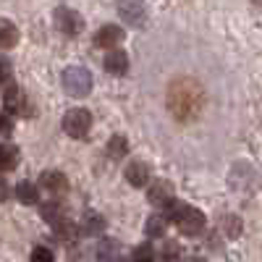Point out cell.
Returning a JSON list of instances; mask_svg holds the SVG:
<instances>
[{"label": "cell", "instance_id": "cell-28", "mask_svg": "<svg viewBox=\"0 0 262 262\" xmlns=\"http://www.w3.org/2000/svg\"><path fill=\"white\" fill-rule=\"evenodd\" d=\"M8 194H11V189H8V184L0 179V202H6L8 200Z\"/></svg>", "mask_w": 262, "mask_h": 262}, {"label": "cell", "instance_id": "cell-24", "mask_svg": "<svg viewBox=\"0 0 262 262\" xmlns=\"http://www.w3.org/2000/svg\"><path fill=\"white\" fill-rule=\"evenodd\" d=\"M118 242H113V238H105V242L100 244V249H97V254L102 257V259H111V257H118Z\"/></svg>", "mask_w": 262, "mask_h": 262}, {"label": "cell", "instance_id": "cell-27", "mask_svg": "<svg viewBox=\"0 0 262 262\" xmlns=\"http://www.w3.org/2000/svg\"><path fill=\"white\" fill-rule=\"evenodd\" d=\"M11 60L8 58H0V84H3V81H8L11 79Z\"/></svg>", "mask_w": 262, "mask_h": 262}, {"label": "cell", "instance_id": "cell-3", "mask_svg": "<svg viewBox=\"0 0 262 262\" xmlns=\"http://www.w3.org/2000/svg\"><path fill=\"white\" fill-rule=\"evenodd\" d=\"M63 90L71 97H86L92 92V74L81 66H71L63 71Z\"/></svg>", "mask_w": 262, "mask_h": 262}, {"label": "cell", "instance_id": "cell-25", "mask_svg": "<svg viewBox=\"0 0 262 262\" xmlns=\"http://www.w3.org/2000/svg\"><path fill=\"white\" fill-rule=\"evenodd\" d=\"M32 262H55V259H53V252L48 247H34L32 249Z\"/></svg>", "mask_w": 262, "mask_h": 262}, {"label": "cell", "instance_id": "cell-16", "mask_svg": "<svg viewBox=\"0 0 262 262\" xmlns=\"http://www.w3.org/2000/svg\"><path fill=\"white\" fill-rule=\"evenodd\" d=\"M16 200L21 205H37L39 202V191H37V186L32 181H21V184H16Z\"/></svg>", "mask_w": 262, "mask_h": 262}, {"label": "cell", "instance_id": "cell-10", "mask_svg": "<svg viewBox=\"0 0 262 262\" xmlns=\"http://www.w3.org/2000/svg\"><path fill=\"white\" fill-rule=\"evenodd\" d=\"M39 186L45 189L48 194L60 196V194L69 191V179H66V173H60V170H45L39 176Z\"/></svg>", "mask_w": 262, "mask_h": 262}, {"label": "cell", "instance_id": "cell-22", "mask_svg": "<svg viewBox=\"0 0 262 262\" xmlns=\"http://www.w3.org/2000/svg\"><path fill=\"white\" fill-rule=\"evenodd\" d=\"M131 262H155V249H152L149 242L134 247V252H131Z\"/></svg>", "mask_w": 262, "mask_h": 262}, {"label": "cell", "instance_id": "cell-1", "mask_svg": "<svg viewBox=\"0 0 262 262\" xmlns=\"http://www.w3.org/2000/svg\"><path fill=\"white\" fill-rule=\"evenodd\" d=\"M202 107H205V90L196 79L179 76V79L170 81V86H168V111L176 121H181V123L194 121L202 113Z\"/></svg>", "mask_w": 262, "mask_h": 262}, {"label": "cell", "instance_id": "cell-7", "mask_svg": "<svg viewBox=\"0 0 262 262\" xmlns=\"http://www.w3.org/2000/svg\"><path fill=\"white\" fill-rule=\"evenodd\" d=\"M55 27L69 34V37H76L81 29H84V18L74 11V8H58L55 11Z\"/></svg>", "mask_w": 262, "mask_h": 262}, {"label": "cell", "instance_id": "cell-19", "mask_svg": "<svg viewBox=\"0 0 262 262\" xmlns=\"http://www.w3.org/2000/svg\"><path fill=\"white\" fill-rule=\"evenodd\" d=\"M165 228H168V217H163V215H152L149 221H147V226H144V231H147L149 238L165 236Z\"/></svg>", "mask_w": 262, "mask_h": 262}, {"label": "cell", "instance_id": "cell-30", "mask_svg": "<svg viewBox=\"0 0 262 262\" xmlns=\"http://www.w3.org/2000/svg\"><path fill=\"white\" fill-rule=\"evenodd\" d=\"M254 3H257V6H262V0H254Z\"/></svg>", "mask_w": 262, "mask_h": 262}, {"label": "cell", "instance_id": "cell-17", "mask_svg": "<svg viewBox=\"0 0 262 262\" xmlns=\"http://www.w3.org/2000/svg\"><path fill=\"white\" fill-rule=\"evenodd\" d=\"M18 165V147L0 144V173H8Z\"/></svg>", "mask_w": 262, "mask_h": 262}, {"label": "cell", "instance_id": "cell-20", "mask_svg": "<svg viewBox=\"0 0 262 262\" xmlns=\"http://www.w3.org/2000/svg\"><path fill=\"white\" fill-rule=\"evenodd\" d=\"M39 215L45 217L48 223H58V221H63V217H66V207L60 202H48V205H42Z\"/></svg>", "mask_w": 262, "mask_h": 262}, {"label": "cell", "instance_id": "cell-12", "mask_svg": "<svg viewBox=\"0 0 262 262\" xmlns=\"http://www.w3.org/2000/svg\"><path fill=\"white\" fill-rule=\"evenodd\" d=\"M105 228H107V221H105L100 212H84L81 226H79V231H81L84 236H102Z\"/></svg>", "mask_w": 262, "mask_h": 262}, {"label": "cell", "instance_id": "cell-11", "mask_svg": "<svg viewBox=\"0 0 262 262\" xmlns=\"http://www.w3.org/2000/svg\"><path fill=\"white\" fill-rule=\"evenodd\" d=\"M149 179H152V168L144 160H131L126 165V181L131 186H147Z\"/></svg>", "mask_w": 262, "mask_h": 262}, {"label": "cell", "instance_id": "cell-6", "mask_svg": "<svg viewBox=\"0 0 262 262\" xmlns=\"http://www.w3.org/2000/svg\"><path fill=\"white\" fill-rule=\"evenodd\" d=\"M118 16L126 21V24L142 29L147 21V8L142 0H118Z\"/></svg>", "mask_w": 262, "mask_h": 262}, {"label": "cell", "instance_id": "cell-15", "mask_svg": "<svg viewBox=\"0 0 262 262\" xmlns=\"http://www.w3.org/2000/svg\"><path fill=\"white\" fill-rule=\"evenodd\" d=\"M16 42H18V29L13 21L8 18H0V50H11L16 48Z\"/></svg>", "mask_w": 262, "mask_h": 262}, {"label": "cell", "instance_id": "cell-21", "mask_svg": "<svg viewBox=\"0 0 262 262\" xmlns=\"http://www.w3.org/2000/svg\"><path fill=\"white\" fill-rule=\"evenodd\" d=\"M179 257H181V247L176 242H165V247L155 252V262H179Z\"/></svg>", "mask_w": 262, "mask_h": 262}, {"label": "cell", "instance_id": "cell-23", "mask_svg": "<svg viewBox=\"0 0 262 262\" xmlns=\"http://www.w3.org/2000/svg\"><path fill=\"white\" fill-rule=\"evenodd\" d=\"M221 226H223L226 236H231V238H233V236H238V233H242V221H238L236 215H226Z\"/></svg>", "mask_w": 262, "mask_h": 262}, {"label": "cell", "instance_id": "cell-2", "mask_svg": "<svg viewBox=\"0 0 262 262\" xmlns=\"http://www.w3.org/2000/svg\"><path fill=\"white\" fill-rule=\"evenodd\" d=\"M168 221H173L179 226V231L181 233H186V236H196V233H202V228H205V215H202V210H196V207H191V205H184V202H176L173 200L170 205H168Z\"/></svg>", "mask_w": 262, "mask_h": 262}, {"label": "cell", "instance_id": "cell-9", "mask_svg": "<svg viewBox=\"0 0 262 262\" xmlns=\"http://www.w3.org/2000/svg\"><path fill=\"white\" fill-rule=\"evenodd\" d=\"M121 42H123V29L116 27V24H105L95 34V45L102 48V50H116Z\"/></svg>", "mask_w": 262, "mask_h": 262}, {"label": "cell", "instance_id": "cell-13", "mask_svg": "<svg viewBox=\"0 0 262 262\" xmlns=\"http://www.w3.org/2000/svg\"><path fill=\"white\" fill-rule=\"evenodd\" d=\"M105 71L107 74H113V76H123L128 71V55L123 50H111L105 55Z\"/></svg>", "mask_w": 262, "mask_h": 262}, {"label": "cell", "instance_id": "cell-29", "mask_svg": "<svg viewBox=\"0 0 262 262\" xmlns=\"http://www.w3.org/2000/svg\"><path fill=\"white\" fill-rule=\"evenodd\" d=\"M186 262H207V259H205V257H189Z\"/></svg>", "mask_w": 262, "mask_h": 262}, {"label": "cell", "instance_id": "cell-14", "mask_svg": "<svg viewBox=\"0 0 262 262\" xmlns=\"http://www.w3.org/2000/svg\"><path fill=\"white\" fill-rule=\"evenodd\" d=\"M76 231H79V226L74 221H69V217H63V221L53 223V236L58 238V242H63V244H71L74 238H76Z\"/></svg>", "mask_w": 262, "mask_h": 262}, {"label": "cell", "instance_id": "cell-4", "mask_svg": "<svg viewBox=\"0 0 262 262\" xmlns=\"http://www.w3.org/2000/svg\"><path fill=\"white\" fill-rule=\"evenodd\" d=\"M92 128V113L84 111V107H71L69 113L63 116V131L71 139H86Z\"/></svg>", "mask_w": 262, "mask_h": 262}, {"label": "cell", "instance_id": "cell-26", "mask_svg": "<svg viewBox=\"0 0 262 262\" xmlns=\"http://www.w3.org/2000/svg\"><path fill=\"white\" fill-rule=\"evenodd\" d=\"M0 134H3V137L13 134V118L6 116V113H0Z\"/></svg>", "mask_w": 262, "mask_h": 262}, {"label": "cell", "instance_id": "cell-5", "mask_svg": "<svg viewBox=\"0 0 262 262\" xmlns=\"http://www.w3.org/2000/svg\"><path fill=\"white\" fill-rule=\"evenodd\" d=\"M3 105L8 113H18V116H32V107H29V100L24 97V92H21L18 84H6L3 90Z\"/></svg>", "mask_w": 262, "mask_h": 262}, {"label": "cell", "instance_id": "cell-8", "mask_svg": "<svg viewBox=\"0 0 262 262\" xmlns=\"http://www.w3.org/2000/svg\"><path fill=\"white\" fill-rule=\"evenodd\" d=\"M173 194H176L173 191V184L160 179V181H152V186L147 189V200H149V205H155V207H168L173 202Z\"/></svg>", "mask_w": 262, "mask_h": 262}, {"label": "cell", "instance_id": "cell-18", "mask_svg": "<svg viewBox=\"0 0 262 262\" xmlns=\"http://www.w3.org/2000/svg\"><path fill=\"white\" fill-rule=\"evenodd\" d=\"M126 152H128V139L123 134H113L111 139H107V158L121 160Z\"/></svg>", "mask_w": 262, "mask_h": 262}]
</instances>
